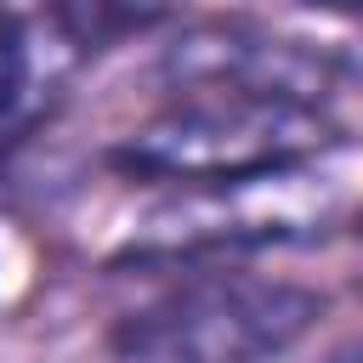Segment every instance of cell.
Instances as JSON below:
<instances>
[{"label":"cell","instance_id":"cell-2","mask_svg":"<svg viewBox=\"0 0 363 363\" xmlns=\"http://www.w3.org/2000/svg\"><path fill=\"white\" fill-rule=\"evenodd\" d=\"M323 318V295L267 272H193L108 329L113 363H272Z\"/></svg>","mask_w":363,"mask_h":363},{"label":"cell","instance_id":"cell-5","mask_svg":"<svg viewBox=\"0 0 363 363\" xmlns=\"http://www.w3.org/2000/svg\"><path fill=\"white\" fill-rule=\"evenodd\" d=\"M40 79H45V68H40V45L28 40V23L0 6V125L6 130L23 136V125L40 102Z\"/></svg>","mask_w":363,"mask_h":363},{"label":"cell","instance_id":"cell-4","mask_svg":"<svg viewBox=\"0 0 363 363\" xmlns=\"http://www.w3.org/2000/svg\"><path fill=\"white\" fill-rule=\"evenodd\" d=\"M159 79L170 96H267V102L323 108L335 57H323L318 45L261 34L250 23H204V28H182L164 45Z\"/></svg>","mask_w":363,"mask_h":363},{"label":"cell","instance_id":"cell-1","mask_svg":"<svg viewBox=\"0 0 363 363\" xmlns=\"http://www.w3.org/2000/svg\"><path fill=\"white\" fill-rule=\"evenodd\" d=\"M335 147V125L312 102L267 96H170L153 119L108 147V170L125 182L221 187L295 164H318Z\"/></svg>","mask_w":363,"mask_h":363},{"label":"cell","instance_id":"cell-6","mask_svg":"<svg viewBox=\"0 0 363 363\" xmlns=\"http://www.w3.org/2000/svg\"><path fill=\"white\" fill-rule=\"evenodd\" d=\"M11 142H17V130H6V125H0V159L11 153Z\"/></svg>","mask_w":363,"mask_h":363},{"label":"cell","instance_id":"cell-3","mask_svg":"<svg viewBox=\"0 0 363 363\" xmlns=\"http://www.w3.org/2000/svg\"><path fill=\"white\" fill-rule=\"evenodd\" d=\"M340 210L335 176L318 164L221 182V187H182L170 204L147 216V227L130 238V261H199L221 250L250 244H295L323 233V221Z\"/></svg>","mask_w":363,"mask_h":363},{"label":"cell","instance_id":"cell-7","mask_svg":"<svg viewBox=\"0 0 363 363\" xmlns=\"http://www.w3.org/2000/svg\"><path fill=\"white\" fill-rule=\"evenodd\" d=\"M352 233H357V250H363V210H357V227H352Z\"/></svg>","mask_w":363,"mask_h":363}]
</instances>
